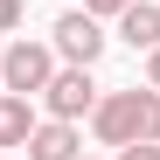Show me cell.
<instances>
[{
  "mask_svg": "<svg viewBox=\"0 0 160 160\" xmlns=\"http://www.w3.org/2000/svg\"><path fill=\"white\" fill-rule=\"evenodd\" d=\"M91 132L104 146H132V139H160V91H104L91 104Z\"/></svg>",
  "mask_w": 160,
  "mask_h": 160,
  "instance_id": "6da1fadb",
  "label": "cell"
},
{
  "mask_svg": "<svg viewBox=\"0 0 160 160\" xmlns=\"http://www.w3.org/2000/svg\"><path fill=\"white\" fill-rule=\"evenodd\" d=\"M56 77V49L49 42H7V56H0V84L7 91H21V98H42V84Z\"/></svg>",
  "mask_w": 160,
  "mask_h": 160,
  "instance_id": "7a4b0ae2",
  "label": "cell"
},
{
  "mask_svg": "<svg viewBox=\"0 0 160 160\" xmlns=\"http://www.w3.org/2000/svg\"><path fill=\"white\" fill-rule=\"evenodd\" d=\"M104 42H112V35H104V28H98V14H84V7L56 14V28H49V49H56L63 63H84V70L104 56Z\"/></svg>",
  "mask_w": 160,
  "mask_h": 160,
  "instance_id": "3957f363",
  "label": "cell"
},
{
  "mask_svg": "<svg viewBox=\"0 0 160 160\" xmlns=\"http://www.w3.org/2000/svg\"><path fill=\"white\" fill-rule=\"evenodd\" d=\"M42 104H49V118H91V104H98L91 70L84 63H56V77L42 84Z\"/></svg>",
  "mask_w": 160,
  "mask_h": 160,
  "instance_id": "277c9868",
  "label": "cell"
},
{
  "mask_svg": "<svg viewBox=\"0 0 160 160\" xmlns=\"http://www.w3.org/2000/svg\"><path fill=\"white\" fill-rule=\"evenodd\" d=\"M28 160H84V132H77V118H35Z\"/></svg>",
  "mask_w": 160,
  "mask_h": 160,
  "instance_id": "5b68a950",
  "label": "cell"
},
{
  "mask_svg": "<svg viewBox=\"0 0 160 160\" xmlns=\"http://www.w3.org/2000/svg\"><path fill=\"white\" fill-rule=\"evenodd\" d=\"M112 21H118V42H125V49H139V56L160 42V7H153V0H132V7L112 14Z\"/></svg>",
  "mask_w": 160,
  "mask_h": 160,
  "instance_id": "8992f818",
  "label": "cell"
},
{
  "mask_svg": "<svg viewBox=\"0 0 160 160\" xmlns=\"http://www.w3.org/2000/svg\"><path fill=\"white\" fill-rule=\"evenodd\" d=\"M28 132H35V98L0 91V146H28Z\"/></svg>",
  "mask_w": 160,
  "mask_h": 160,
  "instance_id": "52a82bcc",
  "label": "cell"
},
{
  "mask_svg": "<svg viewBox=\"0 0 160 160\" xmlns=\"http://www.w3.org/2000/svg\"><path fill=\"white\" fill-rule=\"evenodd\" d=\"M118 160H160V139H132V146H118Z\"/></svg>",
  "mask_w": 160,
  "mask_h": 160,
  "instance_id": "ba28073f",
  "label": "cell"
},
{
  "mask_svg": "<svg viewBox=\"0 0 160 160\" xmlns=\"http://www.w3.org/2000/svg\"><path fill=\"white\" fill-rule=\"evenodd\" d=\"M125 7H132V0H84V14H98V21L104 14H125Z\"/></svg>",
  "mask_w": 160,
  "mask_h": 160,
  "instance_id": "9c48e42d",
  "label": "cell"
},
{
  "mask_svg": "<svg viewBox=\"0 0 160 160\" xmlns=\"http://www.w3.org/2000/svg\"><path fill=\"white\" fill-rule=\"evenodd\" d=\"M7 28H21V0H0V35Z\"/></svg>",
  "mask_w": 160,
  "mask_h": 160,
  "instance_id": "30bf717a",
  "label": "cell"
},
{
  "mask_svg": "<svg viewBox=\"0 0 160 160\" xmlns=\"http://www.w3.org/2000/svg\"><path fill=\"white\" fill-rule=\"evenodd\" d=\"M146 84H153V91H160V42H153V49H146Z\"/></svg>",
  "mask_w": 160,
  "mask_h": 160,
  "instance_id": "8fae6325",
  "label": "cell"
},
{
  "mask_svg": "<svg viewBox=\"0 0 160 160\" xmlns=\"http://www.w3.org/2000/svg\"><path fill=\"white\" fill-rule=\"evenodd\" d=\"M0 91H7V84H0Z\"/></svg>",
  "mask_w": 160,
  "mask_h": 160,
  "instance_id": "7c38bea8",
  "label": "cell"
}]
</instances>
